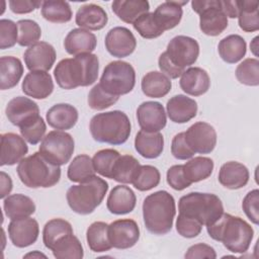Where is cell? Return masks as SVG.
Returning <instances> with one entry per match:
<instances>
[{"mask_svg":"<svg viewBox=\"0 0 259 259\" xmlns=\"http://www.w3.org/2000/svg\"><path fill=\"white\" fill-rule=\"evenodd\" d=\"M99 60L95 54H81L61 60L54 70L57 84L63 89H75L93 84L98 77Z\"/></svg>","mask_w":259,"mask_h":259,"instance_id":"6da1fadb","label":"cell"},{"mask_svg":"<svg viewBox=\"0 0 259 259\" xmlns=\"http://www.w3.org/2000/svg\"><path fill=\"white\" fill-rule=\"evenodd\" d=\"M206 231L211 239L223 243L232 253L247 252L254 237V230L249 223L226 212L207 226Z\"/></svg>","mask_w":259,"mask_h":259,"instance_id":"7a4b0ae2","label":"cell"},{"mask_svg":"<svg viewBox=\"0 0 259 259\" xmlns=\"http://www.w3.org/2000/svg\"><path fill=\"white\" fill-rule=\"evenodd\" d=\"M176 214L174 197L166 190L149 194L143 202V219L146 229L154 235H165L173 227Z\"/></svg>","mask_w":259,"mask_h":259,"instance_id":"3957f363","label":"cell"},{"mask_svg":"<svg viewBox=\"0 0 259 259\" xmlns=\"http://www.w3.org/2000/svg\"><path fill=\"white\" fill-rule=\"evenodd\" d=\"M128 116L120 110H111L95 114L89 124L92 138L99 143L109 145L124 144L131 135Z\"/></svg>","mask_w":259,"mask_h":259,"instance_id":"277c9868","label":"cell"},{"mask_svg":"<svg viewBox=\"0 0 259 259\" xmlns=\"http://www.w3.org/2000/svg\"><path fill=\"white\" fill-rule=\"evenodd\" d=\"M20 181L29 188H48L61 178V168L51 163L39 152L23 158L16 168Z\"/></svg>","mask_w":259,"mask_h":259,"instance_id":"5b68a950","label":"cell"},{"mask_svg":"<svg viewBox=\"0 0 259 259\" xmlns=\"http://www.w3.org/2000/svg\"><path fill=\"white\" fill-rule=\"evenodd\" d=\"M179 213L195 219L202 226L213 224L224 212V205L213 193L189 192L178 201Z\"/></svg>","mask_w":259,"mask_h":259,"instance_id":"8992f818","label":"cell"},{"mask_svg":"<svg viewBox=\"0 0 259 259\" xmlns=\"http://www.w3.org/2000/svg\"><path fill=\"white\" fill-rule=\"evenodd\" d=\"M107 190L108 183L95 175L85 182L71 186L67 190L66 198L74 212L89 214L100 205Z\"/></svg>","mask_w":259,"mask_h":259,"instance_id":"52a82bcc","label":"cell"},{"mask_svg":"<svg viewBox=\"0 0 259 259\" xmlns=\"http://www.w3.org/2000/svg\"><path fill=\"white\" fill-rule=\"evenodd\" d=\"M99 84L109 94L118 97L127 94L136 84L135 69L124 61L110 62L105 66Z\"/></svg>","mask_w":259,"mask_h":259,"instance_id":"ba28073f","label":"cell"},{"mask_svg":"<svg viewBox=\"0 0 259 259\" xmlns=\"http://www.w3.org/2000/svg\"><path fill=\"white\" fill-rule=\"evenodd\" d=\"M191 7L199 14V28L204 34L217 36L228 27L222 0H193Z\"/></svg>","mask_w":259,"mask_h":259,"instance_id":"9c48e42d","label":"cell"},{"mask_svg":"<svg viewBox=\"0 0 259 259\" xmlns=\"http://www.w3.org/2000/svg\"><path fill=\"white\" fill-rule=\"evenodd\" d=\"M75 149L73 137L64 131H52L41 140L39 153L51 163L62 166L67 164Z\"/></svg>","mask_w":259,"mask_h":259,"instance_id":"30bf717a","label":"cell"},{"mask_svg":"<svg viewBox=\"0 0 259 259\" xmlns=\"http://www.w3.org/2000/svg\"><path fill=\"white\" fill-rule=\"evenodd\" d=\"M165 53L174 66L185 70L196 62L199 56V45L190 36L177 35L168 42Z\"/></svg>","mask_w":259,"mask_h":259,"instance_id":"8fae6325","label":"cell"},{"mask_svg":"<svg viewBox=\"0 0 259 259\" xmlns=\"http://www.w3.org/2000/svg\"><path fill=\"white\" fill-rule=\"evenodd\" d=\"M188 147L198 154H209L217 145V132L212 125L204 121H197L184 132Z\"/></svg>","mask_w":259,"mask_h":259,"instance_id":"7c38bea8","label":"cell"},{"mask_svg":"<svg viewBox=\"0 0 259 259\" xmlns=\"http://www.w3.org/2000/svg\"><path fill=\"white\" fill-rule=\"evenodd\" d=\"M139 238V226L132 219L116 220L108 225V239L113 248L130 249L138 243Z\"/></svg>","mask_w":259,"mask_h":259,"instance_id":"4fadbf2b","label":"cell"},{"mask_svg":"<svg viewBox=\"0 0 259 259\" xmlns=\"http://www.w3.org/2000/svg\"><path fill=\"white\" fill-rule=\"evenodd\" d=\"M5 113L8 120L20 128L39 116V108L30 98L16 96L7 103Z\"/></svg>","mask_w":259,"mask_h":259,"instance_id":"5bb4252c","label":"cell"},{"mask_svg":"<svg viewBox=\"0 0 259 259\" xmlns=\"http://www.w3.org/2000/svg\"><path fill=\"white\" fill-rule=\"evenodd\" d=\"M105 48L115 58H125L132 55L137 47V39L134 33L126 27L115 26L105 36Z\"/></svg>","mask_w":259,"mask_h":259,"instance_id":"9a60e30c","label":"cell"},{"mask_svg":"<svg viewBox=\"0 0 259 259\" xmlns=\"http://www.w3.org/2000/svg\"><path fill=\"white\" fill-rule=\"evenodd\" d=\"M57 54L55 48L47 41H37L28 47L23 54L26 68L31 71H49L55 64Z\"/></svg>","mask_w":259,"mask_h":259,"instance_id":"2e32d148","label":"cell"},{"mask_svg":"<svg viewBox=\"0 0 259 259\" xmlns=\"http://www.w3.org/2000/svg\"><path fill=\"white\" fill-rule=\"evenodd\" d=\"M38 234V223L29 217L12 220L8 225L9 239L17 248H25L34 244Z\"/></svg>","mask_w":259,"mask_h":259,"instance_id":"e0dca14e","label":"cell"},{"mask_svg":"<svg viewBox=\"0 0 259 259\" xmlns=\"http://www.w3.org/2000/svg\"><path fill=\"white\" fill-rule=\"evenodd\" d=\"M137 118L140 127L149 133L160 132L167 123L165 109L157 101H145L141 103L137 109Z\"/></svg>","mask_w":259,"mask_h":259,"instance_id":"ac0fdd59","label":"cell"},{"mask_svg":"<svg viewBox=\"0 0 259 259\" xmlns=\"http://www.w3.org/2000/svg\"><path fill=\"white\" fill-rule=\"evenodd\" d=\"M23 93L35 99H45L54 91L52 76L45 71H31L27 73L22 81Z\"/></svg>","mask_w":259,"mask_h":259,"instance_id":"d6986e66","label":"cell"},{"mask_svg":"<svg viewBox=\"0 0 259 259\" xmlns=\"http://www.w3.org/2000/svg\"><path fill=\"white\" fill-rule=\"evenodd\" d=\"M1 166H11L19 163L28 152L25 140L17 134L6 133L1 135Z\"/></svg>","mask_w":259,"mask_h":259,"instance_id":"ffe728a7","label":"cell"},{"mask_svg":"<svg viewBox=\"0 0 259 259\" xmlns=\"http://www.w3.org/2000/svg\"><path fill=\"white\" fill-rule=\"evenodd\" d=\"M179 85L186 94L191 96H200L208 91L210 78L207 72L202 68L191 67L183 72Z\"/></svg>","mask_w":259,"mask_h":259,"instance_id":"44dd1931","label":"cell"},{"mask_svg":"<svg viewBox=\"0 0 259 259\" xmlns=\"http://www.w3.org/2000/svg\"><path fill=\"white\" fill-rule=\"evenodd\" d=\"M167 114L171 121L185 123L192 119L197 113V103L194 99L183 94L171 97L166 104Z\"/></svg>","mask_w":259,"mask_h":259,"instance_id":"7402d4cb","label":"cell"},{"mask_svg":"<svg viewBox=\"0 0 259 259\" xmlns=\"http://www.w3.org/2000/svg\"><path fill=\"white\" fill-rule=\"evenodd\" d=\"M97 39L94 33L84 28H74L68 32L64 39L66 52L73 56L90 54L96 48Z\"/></svg>","mask_w":259,"mask_h":259,"instance_id":"603a6c76","label":"cell"},{"mask_svg":"<svg viewBox=\"0 0 259 259\" xmlns=\"http://www.w3.org/2000/svg\"><path fill=\"white\" fill-rule=\"evenodd\" d=\"M137 197L132 188L125 185L114 186L107 197L106 207L113 214H126L136 207Z\"/></svg>","mask_w":259,"mask_h":259,"instance_id":"cb8c5ba5","label":"cell"},{"mask_svg":"<svg viewBox=\"0 0 259 259\" xmlns=\"http://www.w3.org/2000/svg\"><path fill=\"white\" fill-rule=\"evenodd\" d=\"M248 168L236 161H229L222 165L219 172V182L228 189H240L247 185L249 181Z\"/></svg>","mask_w":259,"mask_h":259,"instance_id":"d4e9b609","label":"cell"},{"mask_svg":"<svg viewBox=\"0 0 259 259\" xmlns=\"http://www.w3.org/2000/svg\"><path fill=\"white\" fill-rule=\"evenodd\" d=\"M108 21L105 10L96 4L90 3L81 6L75 16V22L80 28L87 30H100Z\"/></svg>","mask_w":259,"mask_h":259,"instance_id":"484cf974","label":"cell"},{"mask_svg":"<svg viewBox=\"0 0 259 259\" xmlns=\"http://www.w3.org/2000/svg\"><path fill=\"white\" fill-rule=\"evenodd\" d=\"M50 126L58 131L72 128L78 121L77 109L69 103H58L53 105L46 114Z\"/></svg>","mask_w":259,"mask_h":259,"instance_id":"4316f807","label":"cell"},{"mask_svg":"<svg viewBox=\"0 0 259 259\" xmlns=\"http://www.w3.org/2000/svg\"><path fill=\"white\" fill-rule=\"evenodd\" d=\"M136 151L146 159L158 158L164 149V138L159 132L149 133L141 130L135 138Z\"/></svg>","mask_w":259,"mask_h":259,"instance_id":"83f0119b","label":"cell"},{"mask_svg":"<svg viewBox=\"0 0 259 259\" xmlns=\"http://www.w3.org/2000/svg\"><path fill=\"white\" fill-rule=\"evenodd\" d=\"M186 1H166L160 4L154 13L155 19L159 26L165 31L174 28L181 21L183 10L182 6L187 4Z\"/></svg>","mask_w":259,"mask_h":259,"instance_id":"f1b7e54d","label":"cell"},{"mask_svg":"<svg viewBox=\"0 0 259 259\" xmlns=\"http://www.w3.org/2000/svg\"><path fill=\"white\" fill-rule=\"evenodd\" d=\"M111 9L121 21L134 24L139 17L149 12L150 4L147 0H115Z\"/></svg>","mask_w":259,"mask_h":259,"instance_id":"f546056e","label":"cell"},{"mask_svg":"<svg viewBox=\"0 0 259 259\" xmlns=\"http://www.w3.org/2000/svg\"><path fill=\"white\" fill-rule=\"evenodd\" d=\"M3 208L8 219L17 220L28 218L35 211V204L33 200L21 193L8 195L3 200Z\"/></svg>","mask_w":259,"mask_h":259,"instance_id":"4dcf8cb0","label":"cell"},{"mask_svg":"<svg viewBox=\"0 0 259 259\" xmlns=\"http://www.w3.org/2000/svg\"><path fill=\"white\" fill-rule=\"evenodd\" d=\"M219 55L228 64H235L241 61L247 51L246 40L239 34H230L219 42Z\"/></svg>","mask_w":259,"mask_h":259,"instance_id":"1f68e13d","label":"cell"},{"mask_svg":"<svg viewBox=\"0 0 259 259\" xmlns=\"http://www.w3.org/2000/svg\"><path fill=\"white\" fill-rule=\"evenodd\" d=\"M23 75L21 61L13 56L0 58V88L7 90L15 87Z\"/></svg>","mask_w":259,"mask_h":259,"instance_id":"d6a6232c","label":"cell"},{"mask_svg":"<svg viewBox=\"0 0 259 259\" xmlns=\"http://www.w3.org/2000/svg\"><path fill=\"white\" fill-rule=\"evenodd\" d=\"M143 93L151 98H161L167 95L172 87L170 78L158 71L147 73L141 82Z\"/></svg>","mask_w":259,"mask_h":259,"instance_id":"836d02e7","label":"cell"},{"mask_svg":"<svg viewBox=\"0 0 259 259\" xmlns=\"http://www.w3.org/2000/svg\"><path fill=\"white\" fill-rule=\"evenodd\" d=\"M239 26L246 32H254L259 29V2L243 0L237 1Z\"/></svg>","mask_w":259,"mask_h":259,"instance_id":"e575fe53","label":"cell"},{"mask_svg":"<svg viewBox=\"0 0 259 259\" xmlns=\"http://www.w3.org/2000/svg\"><path fill=\"white\" fill-rule=\"evenodd\" d=\"M86 240L90 250L96 253L106 252L112 248L108 239V225L104 222L92 223L87 229Z\"/></svg>","mask_w":259,"mask_h":259,"instance_id":"d590c367","label":"cell"},{"mask_svg":"<svg viewBox=\"0 0 259 259\" xmlns=\"http://www.w3.org/2000/svg\"><path fill=\"white\" fill-rule=\"evenodd\" d=\"M141 167L140 162L132 155H122L116 160L112 173L111 179L116 182L130 184L133 183L139 169Z\"/></svg>","mask_w":259,"mask_h":259,"instance_id":"8d00e7d4","label":"cell"},{"mask_svg":"<svg viewBox=\"0 0 259 259\" xmlns=\"http://www.w3.org/2000/svg\"><path fill=\"white\" fill-rule=\"evenodd\" d=\"M51 251L57 259H81L84 251L79 239L74 234H69L58 240Z\"/></svg>","mask_w":259,"mask_h":259,"instance_id":"74e56055","label":"cell"},{"mask_svg":"<svg viewBox=\"0 0 259 259\" xmlns=\"http://www.w3.org/2000/svg\"><path fill=\"white\" fill-rule=\"evenodd\" d=\"M213 166V161L210 158L194 157L183 165V173L189 182H199L211 175Z\"/></svg>","mask_w":259,"mask_h":259,"instance_id":"f35d334b","label":"cell"},{"mask_svg":"<svg viewBox=\"0 0 259 259\" xmlns=\"http://www.w3.org/2000/svg\"><path fill=\"white\" fill-rule=\"evenodd\" d=\"M41 16L53 23H65L72 19L73 13L67 1L48 0L41 5Z\"/></svg>","mask_w":259,"mask_h":259,"instance_id":"ab89813d","label":"cell"},{"mask_svg":"<svg viewBox=\"0 0 259 259\" xmlns=\"http://www.w3.org/2000/svg\"><path fill=\"white\" fill-rule=\"evenodd\" d=\"M67 176L70 181L79 183L85 182L95 176L92 159L86 154L76 156L68 167Z\"/></svg>","mask_w":259,"mask_h":259,"instance_id":"60d3db41","label":"cell"},{"mask_svg":"<svg viewBox=\"0 0 259 259\" xmlns=\"http://www.w3.org/2000/svg\"><path fill=\"white\" fill-rule=\"evenodd\" d=\"M69 234H73V228L68 221L64 219H53L44 227L42 242L46 248L51 250L58 240Z\"/></svg>","mask_w":259,"mask_h":259,"instance_id":"b9f144b4","label":"cell"},{"mask_svg":"<svg viewBox=\"0 0 259 259\" xmlns=\"http://www.w3.org/2000/svg\"><path fill=\"white\" fill-rule=\"evenodd\" d=\"M120 154L114 149H103L96 152L92 158L95 172L103 177L111 179V173Z\"/></svg>","mask_w":259,"mask_h":259,"instance_id":"7bdbcfd3","label":"cell"},{"mask_svg":"<svg viewBox=\"0 0 259 259\" xmlns=\"http://www.w3.org/2000/svg\"><path fill=\"white\" fill-rule=\"evenodd\" d=\"M237 80L247 86L259 85V61L256 58L245 59L236 69Z\"/></svg>","mask_w":259,"mask_h":259,"instance_id":"ee69618b","label":"cell"},{"mask_svg":"<svg viewBox=\"0 0 259 259\" xmlns=\"http://www.w3.org/2000/svg\"><path fill=\"white\" fill-rule=\"evenodd\" d=\"M160 179L161 175L156 167L152 165H141L132 184L140 191H148L158 186Z\"/></svg>","mask_w":259,"mask_h":259,"instance_id":"f6af8a7d","label":"cell"},{"mask_svg":"<svg viewBox=\"0 0 259 259\" xmlns=\"http://www.w3.org/2000/svg\"><path fill=\"white\" fill-rule=\"evenodd\" d=\"M18 41L21 47H30L37 42L41 35V29L38 23L31 19H21L17 21Z\"/></svg>","mask_w":259,"mask_h":259,"instance_id":"bcb514c9","label":"cell"},{"mask_svg":"<svg viewBox=\"0 0 259 259\" xmlns=\"http://www.w3.org/2000/svg\"><path fill=\"white\" fill-rule=\"evenodd\" d=\"M133 25L139 34L144 38H156L164 33V30L157 23L153 12L143 14L134 22Z\"/></svg>","mask_w":259,"mask_h":259,"instance_id":"7dc6e473","label":"cell"},{"mask_svg":"<svg viewBox=\"0 0 259 259\" xmlns=\"http://www.w3.org/2000/svg\"><path fill=\"white\" fill-rule=\"evenodd\" d=\"M118 98V96L107 93L98 83L89 91L88 105L94 110H103L116 103Z\"/></svg>","mask_w":259,"mask_h":259,"instance_id":"c3c4849f","label":"cell"},{"mask_svg":"<svg viewBox=\"0 0 259 259\" xmlns=\"http://www.w3.org/2000/svg\"><path fill=\"white\" fill-rule=\"evenodd\" d=\"M21 137L30 145H36L44 139L47 131V125L44 118L39 115L37 118L29 122L28 124L19 128Z\"/></svg>","mask_w":259,"mask_h":259,"instance_id":"681fc988","label":"cell"},{"mask_svg":"<svg viewBox=\"0 0 259 259\" xmlns=\"http://www.w3.org/2000/svg\"><path fill=\"white\" fill-rule=\"evenodd\" d=\"M18 41L17 23L10 19L0 20V49L12 48Z\"/></svg>","mask_w":259,"mask_h":259,"instance_id":"f907efd6","label":"cell"},{"mask_svg":"<svg viewBox=\"0 0 259 259\" xmlns=\"http://www.w3.org/2000/svg\"><path fill=\"white\" fill-rule=\"evenodd\" d=\"M176 231L184 238H195L202 231V225L195 219L179 213L176 220Z\"/></svg>","mask_w":259,"mask_h":259,"instance_id":"816d5d0a","label":"cell"},{"mask_svg":"<svg viewBox=\"0 0 259 259\" xmlns=\"http://www.w3.org/2000/svg\"><path fill=\"white\" fill-rule=\"evenodd\" d=\"M259 190L253 189L249 191L243 199L242 208L247 218L255 225L259 224Z\"/></svg>","mask_w":259,"mask_h":259,"instance_id":"f5cc1de1","label":"cell"},{"mask_svg":"<svg viewBox=\"0 0 259 259\" xmlns=\"http://www.w3.org/2000/svg\"><path fill=\"white\" fill-rule=\"evenodd\" d=\"M167 183L175 190L181 191L187 187H189L192 183L189 182L184 173H183V165H173L167 170L166 174Z\"/></svg>","mask_w":259,"mask_h":259,"instance_id":"db71d44e","label":"cell"},{"mask_svg":"<svg viewBox=\"0 0 259 259\" xmlns=\"http://www.w3.org/2000/svg\"><path fill=\"white\" fill-rule=\"evenodd\" d=\"M171 154L178 160H188L194 156V152L188 147L184 133H179L174 136L171 143Z\"/></svg>","mask_w":259,"mask_h":259,"instance_id":"11a10c76","label":"cell"},{"mask_svg":"<svg viewBox=\"0 0 259 259\" xmlns=\"http://www.w3.org/2000/svg\"><path fill=\"white\" fill-rule=\"evenodd\" d=\"M185 258H209L214 259L217 258V253L214 249L204 243H198L192 245L188 248L187 252L184 255Z\"/></svg>","mask_w":259,"mask_h":259,"instance_id":"9f6ffc18","label":"cell"},{"mask_svg":"<svg viewBox=\"0 0 259 259\" xmlns=\"http://www.w3.org/2000/svg\"><path fill=\"white\" fill-rule=\"evenodd\" d=\"M10 10L16 14H25L32 12L36 8L42 5L41 1L32 0H9L8 2Z\"/></svg>","mask_w":259,"mask_h":259,"instance_id":"6f0895ef","label":"cell"},{"mask_svg":"<svg viewBox=\"0 0 259 259\" xmlns=\"http://www.w3.org/2000/svg\"><path fill=\"white\" fill-rule=\"evenodd\" d=\"M158 65H159V68L162 71V73L165 74L170 79H176V78L180 77L183 74V72L185 71L183 69H180V68L174 66L168 59L165 52L160 55L159 60H158Z\"/></svg>","mask_w":259,"mask_h":259,"instance_id":"680465c9","label":"cell"},{"mask_svg":"<svg viewBox=\"0 0 259 259\" xmlns=\"http://www.w3.org/2000/svg\"><path fill=\"white\" fill-rule=\"evenodd\" d=\"M12 190V180L8 174H6L4 171H1V192L0 197L5 198L10 191Z\"/></svg>","mask_w":259,"mask_h":259,"instance_id":"91938a15","label":"cell"},{"mask_svg":"<svg viewBox=\"0 0 259 259\" xmlns=\"http://www.w3.org/2000/svg\"><path fill=\"white\" fill-rule=\"evenodd\" d=\"M223 7L227 17L236 18L238 16L237 1H223Z\"/></svg>","mask_w":259,"mask_h":259,"instance_id":"94428289","label":"cell"},{"mask_svg":"<svg viewBox=\"0 0 259 259\" xmlns=\"http://www.w3.org/2000/svg\"><path fill=\"white\" fill-rule=\"evenodd\" d=\"M257 40H258V36H256V37L252 40V42L250 44V48H251V50H252V52H253V54H254L255 56H257V52H256V50H257Z\"/></svg>","mask_w":259,"mask_h":259,"instance_id":"6125c7cd","label":"cell"},{"mask_svg":"<svg viewBox=\"0 0 259 259\" xmlns=\"http://www.w3.org/2000/svg\"><path fill=\"white\" fill-rule=\"evenodd\" d=\"M31 256H32V257H35V256H36V257H45V258L47 257L45 254L38 253L37 251H34V252H32V253H28V254H26L24 257L27 258V257H31Z\"/></svg>","mask_w":259,"mask_h":259,"instance_id":"be15d7a7","label":"cell"}]
</instances>
